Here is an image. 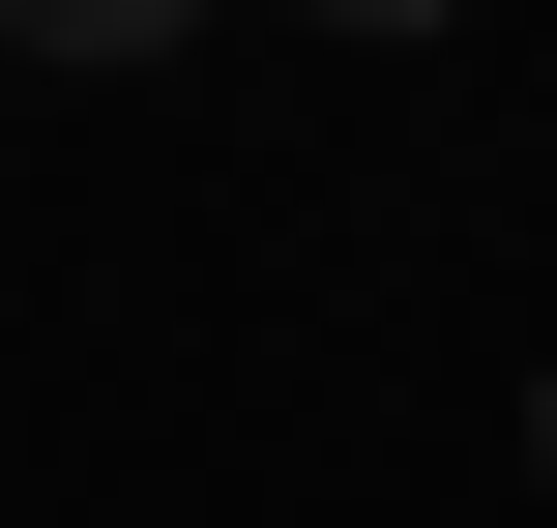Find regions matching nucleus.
Listing matches in <instances>:
<instances>
[{"label": "nucleus", "mask_w": 557, "mask_h": 528, "mask_svg": "<svg viewBox=\"0 0 557 528\" xmlns=\"http://www.w3.org/2000/svg\"><path fill=\"white\" fill-rule=\"evenodd\" d=\"M206 0H0V59H176Z\"/></svg>", "instance_id": "1"}, {"label": "nucleus", "mask_w": 557, "mask_h": 528, "mask_svg": "<svg viewBox=\"0 0 557 528\" xmlns=\"http://www.w3.org/2000/svg\"><path fill=\"white\" fill-rule=\"evenodd\" d=\"M323 29H441V0H323Z\"/></svg>", "instance_id": "2"}, {"label": "nucleus", "mask_w": 557, "mask_h": 528, "mask_svg": "<svg viewBox=\"0 0 557 528\" xmlns=\"http://www.w3.org/2000/svg\"><path fill=\"white\" fill-rule=\"evenodd\" d=\"M529 441H557V412H529Z\"/></svg>", "instance_id": "3"}]
</instances>
